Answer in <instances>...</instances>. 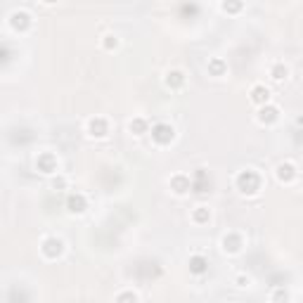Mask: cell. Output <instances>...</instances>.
Returning a JSON list of instances; mask_svg holds the SVG:
<instances>
[{
  "label": "cell",
  "mask_w": 303,
  "mask_h": 303,
  "mask_svg": "<svg viewBox=\"0 0 303 303\" xmlns=\"http://www.w3.org/2000/svg\"><path fill=\"white\" fill-rule=\"evenodd\" d=\"M36 166H38L43 173H55L57 171V159L52 157V154H43V157H38Z\"/></svg>",
  "instance_id": "cell-11"
},
{
  "label": "cell",
  "mask_w": 303,
  "mask_h": 303,
  "mask_svg": "<svg viewBox=\"0 0 303 303\" xmlns=\"http://www.w3.org/2000/svg\"><path fill=\"white\" fill-rule=\"evenodd\" d=\"M128 128H131L133 135H145L149 131V124H147L145 118H133L131 124H128Z\"/></svg>",
  "instance_id": "cell-15"
},
{
  "label": "cell",
  "mask_w": 303,
  "mask_h": 303,
  "mask_svg": "<svg viewBox=\"0 0 303 303\" xmlns=\"http://www.w3.org/2000/svg\"><path fill=\"white\" fill-rule=\"evenodd\" d=\"M192 218L197 223H206L208 218H211V211H208L206 206H197V208H194V214H192Z\"/></svg>",
  "instance_id": "cell-18"
},
{
  "label": "cell",
  "mask_w": 303,
  "mask_h": 303,
  "mask_svg": "<svg viewBox=\"0 0 303 303\" xmlns=\"http://www.w3.org/2000/svg\"><path fill=\"white\" fill-rule=\"evenodd\" d=\"M296 168H294V164H289V161H284V164L277 166V180L280 183H294L296 180Z\"/></svg>",
  "instance_id": "cell-7"
},
{
  "label": "cell",
  "mask_w": 303,
  "mask_h": 303,
  "mask_svg": "<svg viewBox=\"0 0 303 303\" xmlns=\"http://www.w3.org/2000/svg\"><path fill=\"white\" fill-rule=\"evenodd\" d=\"M206 270H208V261L204 258V256H199V254L190 256V272H194V275H204Z\"/></svg>",
  "instance_id": "cell-10"
},
{
  "label": "cell",
  "mask_w": 303,
  "mask_h": 303,
  "mask_svg": "<svg viewBox=\"0 0 303 303\" xmlns=\"http://www.w3.org/2000/svg\"><path fill=\"white\" fill-rule=\"evenodd\" d=\"M171 187L175 194H185L187 190H190V178H185V175H175V178L171 180Z\"/></svg>",
  "instance_id": "cell-14"
},
{
  "label": "cell",
  "mask_w": 303,
  "mask_h": 303,
  "mask_svg": "<svg viewBox=\"0 0 303 303\" xmlns=\"http://www.w3.org/2000/svg\"><path fill=\"white\" fill-rule=\"evenodd\" d=\"M208 71L214 76H223L225 74V62H223V59H211V62H208Z\"/></svg>",
  "instance_id": "cell-19"
},
{
  "label": "cell",
  "mask_w": 303,
  "mask_h": 303,
  "mask_svg": "<svg viewBox=\"0 0 303 303\" xmlns=\"http://www.w3.org/2000/svg\"><path fill=\"white\" fill-rule=\"evenodd\" d=\"M249 282H251V280H249L247 275H239V277H237V287H249Z\"/></svg>",
  "instance_id": "cell-23"
},
{
  "label": "cell",
  "mask_w": 303,
  "mask_h": 303,
  "mask_svg": "<svg viewBox=\"0 0 303 303\" xmlns=\"http://www.w3.org/2000/svg\"><path fill=\"white\" fill-rule=\"evenodd\" d=\"M152 138H154V142L157 145H168V142H173V138H175V131H173L171 124H154L152 126Z\"/></svg>",
  "instance_id": "cell-2"
},
{
  "label": "cell",
  "mask_w": 303,
  "mask_h": 303,
  "mask_svg": "<svg viewBox=\"0 0 303 303\" xmlns=\"http://www.w3.org/2000/svg\"><path fill=\"white\" fill-rule=\"evenodd\" d=\"M166 85H168V88H183V85H185V74H183V71H178V69H173V71H168V74H166Z\"/></svg>",
  "instance_id": "cell-12"
},
{
  "label": "cell",
  "mask_w": 303,
  "mask_h": 303,
  "mask_svg": "<svg viewBox=\"0 0 303 303\" xmlns=\"http://www.w3.org/2000/svg\"><path fill=\"white\" fill-rule=\"evenodd\" d=\"M241 247H244L241 234L230 232V234H225V237H223V251H225V254H239Z\"/></svg>",
  "instance_id": "cell-5"
},
{
  "label": "cell",
  "mask_w": 303,
  "mask_h": 303,
  "mask_svg": "<svg viewBox=\"0 0 303 303\" xmlns=\"http://www.w3.org/2000/svg\"><path fill=\"white\" fill-rule=\"evenodd\" d=\"M251 102L261 104V107H265V104L270 102V90L265 88L263 83H256L254 88H251Z\"/></svg>",
  "instance_id": "cell-6"
},
{
  "label": "cell",
  "mask_w": 303,
  "mask_h": 303,
  "mask_svg": "<svg viewBox=\"0 0 303 303\" xmlns=\"http://www.w3.org/2000/svg\"><path fill=\"white\" fill-rule=\"evenodd\" d=\"M287 76H289V69H287V64L277 62V64H272V67H270V78H272V81L280 83V81H284Z\"/></svg>",
  "instance_id": "cell-13"
},
{
  "label": "cell",
  "mask_w": 303,
  "mask_h": 303,
  "mask_svg": "<svg viewBox=\"0 0 303 303\" xmlns=\"http://www.w3.org/2000/svg\"><path fill=\"white\" fill-rule=\"evenodd\" d=\"M41 251L45 258H59V256L64 254V241L57 239V237H48V239L43 241Z\"/></svg>",
  "instance_id": "cell-3"
},
{
  "label": "cell",
  "mask_w": 303,
  "mask_h": 303,
  "mask_svg": "<svg viewBox=\"0 0 303 303\" xmlns=\"http://www.w3.org/2000/svg\"><path fill=\"white\" fill-rule=\"evenodd\" d=\"M234 183H237V190H239L241 194H256L261 190V175H258L254 168H244V171L234 178Z\"/></svg>",
  "instance_id": "cell-1"
},
{
  "label": "cell",
  "mask_w": 303,
  "mask_h": 303,
  "mask_svg": "<svg viewBox=\"0 0 303 303\" xmlns=\"http://www.w3.org/2000/svg\"><path fill=\"white\" fill-rule=\"evenodd\" d=\"M116 303H138V296L133 291H124V294L116 296Z\"/></svg>",
  "instance_id": "cell-20"
},
{
  "label": "cell",
  "mask_w": 303,
  "mask_h": 303,
  "mask_svg": "<svg viewBox=\"0 0 303 303\" xmlns=\"http://www.w3.org/2000/svg\"><path fill=\"white\" fill-rule=\"evenodd\" d=\"M88 133L93 138H104V135L109 133V121L102 116H93L88 121Z\"/></svg>",
  "instance_id": "cell-4"
},
{
  "label": "cell",
  "mask_w": 303,
  "mask_h": 303,
  "mask_svg": "<svg viewBox=\"0 0 303 303\" xmlns=\"http://www.w3.org/2000/svg\"><path fill=\"white\" fill-rule=\"evenodd\" d=\"M270 301H272V303H289V291L282 289V287H277V289L272 291Z\"/></svg>",
  "instance_id": "cell-17"
},
{
  "label": "cell",
  "mask_w": 303,
  "mask_h": 303,
  "mask_svg": "<svg viewBox=\"0 0 303 303\" xmlns=\"http://www.w3.org/2000/svg\"><path fill=\"white\" fill-rule=\"evenodd\" d=\"M52 185H55V187H64V185H67V180H64V178H59V180H55Z\"/></svg>",
  "instance_id": "cell-24"
},
{
  "label": "cell",
  "mask_w": 303,
  "mask_h": 303,
  "mask_svg": "<svg viewBox=\"0 0 303 303\" xmlns=\"http://www.w3.org/2000/svg\"><path fill=\"white\" fill-rule=\"evenodd\" d=\"M277 118H280V109H277L275 104H265V107H261V111H258V121H261V124H275Z\"/></svg>",
  "instance_id": "cell-8"
},
{
  "label": "cell",
  "mask_w": 303,
  "mask_h": 303,
  "mask_svg": "<svg viewBox=\"0 0 303 303\" xmlns=\"http://www.w3.org/2000/svg\"><path fill=\"white\" fill-rule=\"evenodd\" d=\"M67 206H69L71 214H83V211H85V206H88V201H85V197H83L81 192H76V194H69Z\"/></svg>",
  "instance_id": "cell-9"
},
{
  "label": "cell",
  "mask_w": 303,
  "mask_h": 303,
  "mask_svg": "<svg viewBox=\"0 0 303 303\" xmlns=\"http://www.w3.org/2000/svg\"><path fill=\"white\" fill-rule=\"evenodd\" d=\"M104 48H107V50L118 48V38H116V36H104Z\"/></svg>",
  "instance_id": "cell-21"
},
{
  "label": "cell",
  "mask_w": 303,
  "mask_h": 303,
  "mask_svg": "<svg viewBox=\"0 0 303 303\" xmlns=\"http://www.w3.org/2000/svg\"><path fill=\"white\" fill-rule=\"evenodd\" d=\"M28 24H31V19H28L26 12H14L12 14V26L14 28H26Z\"/></svg>",
  "instance_id": "cell-16"
},
{
  "label": "cell",
  "mask_w": 303,
  "mask_h": 303,
  "mask_svg": "<svg viewBox=\"0 0 303 303\" xmlns=\"http://www.w3.org/2000/svg\"><path fill=\"white\" fill-rule=\"evenodd\" d=\"M223 10L225 12H237V10H241L239 3H223Z\"/></svg>",
  "instance_id": "cell-22"
}]
</instances>
